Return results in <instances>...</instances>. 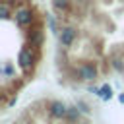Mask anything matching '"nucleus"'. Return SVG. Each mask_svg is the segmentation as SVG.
<instances>
[{"instance_id": "obj_9", "label": "nucleus", "mask_w": 124, "mask_h": 124, "mask_svg": "<svg viewBox=\"0 0 124 124\" xmlns=\"http://www.w3.org/2000/svg\"><path fill=\"white\" fill-rule=\"evenodd\" d=\"M66 118H68L70 122L78 120V118H79V112H78V108H74V107H72V108H68V114H66Z\"/></svg>"}, {"instance_id": "obj_8", "label": "nucleus", "mask_w": 124, "mask_h": 124, "mask_svg": "<svg viewBox=\"0 0 124 124\" xmlns=\"http://www.w3.org/2000/svg\"><path fill=\"white\" fill-rule=\"evenodd\" d=\"M99 95H101L103 99H110V97H112V89H110V85H103L101 91H99Z\"/></svg>"}, {"instance_id": "obj_1", "label": "nucleus", "mask_w": 124, "mask_h": 124, "mask_svg": "<svg viewBox=\"0 0 124 124\" xmlns=\"http://www.w3.org/2000/svg\"><path fill=\"white\" fill-rule=\"evenodd\" d=\"M48 114L52 118H64L68 114V107L64 103H60V101H54V103L48 105Z\"/></svg>"}, {"instance_id": "obj_4", "label": "nucleus", "mask_w": 124, "mask_h": 124, "mask_svg": "<svg viewBox=\"0 0 124 124\" xmlns=\"http://www.w3.org/2000/svg\"><path fill=\"white\" fill-rule=\"evenodd\" d=\"M16 21H17L21 27L29 25V23L33 21V14H31V10H27V8H23V10H17V12H16Z\"/></svg>"}, {"instance_id": "obj_11", "label": "nucleus", "mask_w": 124, "mask_h": 124, "mask_svg": "<svg viewBox=\"0 0 124 124\" xmlns=\"http://www.w3.org/2000/svg\"><path fill=\"white\" fill-rule=\"evenodd\" d=\"M16 124H21V122H16Z\"/></svg>"}, {"instance_id": "obj_5", "label": "nucleus", "mask_w": 124, "mask_h": 124, "mask_svg": "<svg viewBox=\"0 0 124 124\" xmlns=\"http://www.w3.org/2000/svg\"><path fill=\"white\" fill-rule=\"evenodd\" d=\"M17 60H19V66H21L25 72H29V70H31V64H33V56H31V50H27V48L19 50V56H17Z\"/></svg>"}, {"instance_id": "obj_2", "label": "nucleus", "mask_w": 124, "mask_h": 124, "mask_svg": "<svg viewBox=\"0 0 124 124\" xmlns=\"http://www.w3.org/2000/svg\"><path fill=\"white\" fill-rule=\"evenodd\" d=\"M78 76H79V79H95L97 78V68L93 66V64H81L79 68H78Z\"/></svg>"}, {"instance_id": "obj_3", "label": "nucleus", "mask_w": 124, "mask_h": 124, "mask_svg": "<svg viewBox=\"0 0 124 124\" xmlns=\"http://www.w3.org/2000/svg\"><path fill=\"white\" fill-rule=\"evenodd\" d=\"M76 39V29L74 27H64L60 31V45L62 46H70Z\"/></svg>"}, {"instance_id": "obj_7", "label": "nucleus", "mask_w": 124, "mask_h": 124, "mask_svg": "<svg viewBox=\"0 0 124 124\" xmlns=\"http://www.w3.org/2000/svg\"><path fill=\"white\" fill-rule=\"evenodd\" d=\"M54 8L60 12H68L70 10V2L68 0H54Z\"/></svg>"}, {"instance_id": "obj_10", "label": "nucleus", "mask_w": 124, "mask_h": 124, "mask_svg": "<svg viewBox=\"0 0 124 124\" xmlns=\"http://www.w3.org/2000/svg\"><path fill=\"white\" fill-rule=\"evenodd\" d=\"M120 101H122V103H124V93H122V95H120Z\"/></svg>"}, {"instance_id": "obj_6", "label": "nucleus", "mask_w": 124, "mask_h": 124, "mask_svg": "<svg viewBox=\"0 0 124 124\" xmlns=\"http://www.w3.org/2000/svg\"><path fill=\"white\" fill-rule=\"evenodd\" d=\"M112 68L116 70V72H124V60L120 58V56H116V54H112Z\"/></svg>"}]
</instances>
